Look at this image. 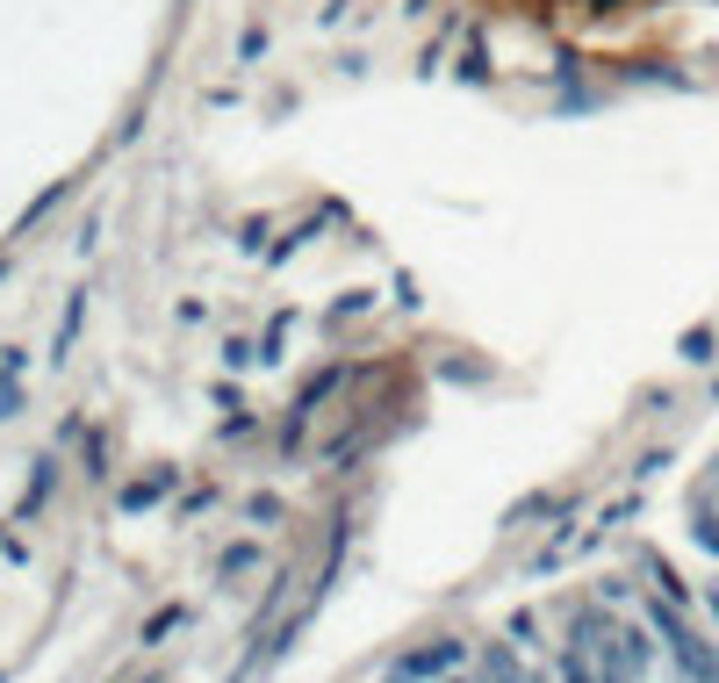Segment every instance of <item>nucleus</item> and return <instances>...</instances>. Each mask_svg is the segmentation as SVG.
Here are the masks:
<instances>
[{
  "instance_id": "13",
  "label": "nucleus",
  "mask_w": 719,
  "mask_h": 683,
  "mask_svg": "<svg viewBox=\"0 0 719 683\" xmlns=\"http://www.w3.org/2000/svg\"><path fill=\"white\" fill-rule=\"evenodd\" d=\"M712 626H719V590H712Z\"/></svg>"
},
{
  "instance_id": "2",
  "label": "nucleus",
  "mask_w": 719,
  "mask_h": 683,
  "mask_svg": "<svg viewBox=\"0 0 719 683\" xmlns=\"http://www.w3.org/2000/svg\"><path fill=\"white\" fill-rule=\"evenodd\" d=\"M453 662H461V641H425V647H410V655L396 662V676H389V683H425V676H447Z\"/></svg>"
},
{
  "instance_id": "9",
  "label": "nucleus",
  "mask_w": 719,
  "mask_h": 683,
  "mask_svg": "<svg viewBox=\"0 0 719 683\" xmlns=\"http://www.w3.org/2000/svg\"><path fill=\"white\" fill-rule=\"evenodd\" d=\"M691 533H698V546L719 561V511H712V504H698V525H691Z\"/></svg>"
},
{
  "instance_id": "15",
  "label": "nucleus",
  "mask_w": 719,
  "mask_h": 683,
  "mask_svg": "<svg viewBox=\"0 0 719 683\" xmlns=\"http://www.w3.org/2000/svg\"><path fill=\"white\" fill-rule=\"evenodd\" d=\"M590 8H611V0H590Z\"/></svg>"
},
{
  "instance_id": "12",
  "label": "nucleus",
  "mask_w": 719,
  "mask_h": 683,
  "mask_svg": "<svg viewBox=\"0 0 719 683\" xmlns=\"http://www.w3.org/2000/svg\"><path fill=\"white\" fill-rule=\"evenodd\" d=\"M223 360H231V368H252L259 345H252V339H231V345H223Z\"/></svg>"
},
{
  "instance_id": "5",
  "label": "nucleus",
  "mask_w": 719,
  "mask_h": 683,
  "mask_svg": "<svg viewBox=\"0 0 719 683\" xmlns=\"http://www.w3.org/2000/svg\"><path fill=\"white\" fill-rule=\"evenodd\" d=\"M180 626H188V604H159V612L144 619V633H137V641H144V647H159L166 633H180Z\"/></svg>"
},
{
  "instance_id": "16",
  "label": "nucleus",
  "mask_w": 719,
  "mask_h": 683,
  "mask_svg": "<svg viewBox=\"0 0 719 683\" xmlns=\"http://www.w3.org/2000/svg\"><path fill=\"white\" fill-rule=\"evenodd\" d=\"M144 683H151V676H144Z\"/></svg>"
},
{
  "instance_id": "3",
  "label": "nucleus",
  "mask_w": 719,
  "mask_h": 683,
  "mask_svg": "<svg viewBox=\"0 0 719 683\" xmlns=\"http://www.w3.org/2000/svg\"><path fill=\"white\" fill-rule=\"evenodd\" d=\"M173 482H180V475H173V468H159V475H144V482H130V490H122V496H116V504H122V511H151V504H159V496H166V490H173Z\"/></svg>"
},
{
  "instance_id": "7",
  "label": "nucleus",
  "mask_w": 719,
  "mask_h": 683,
  "mask_svg": "<svg viewBox=\"0 0 719 683\" xmlns=\"http://www.w3.org/2000/svg\"><path fill=\"white\" fill-rule=\"evenodd\" d=\"M482 683H526V676H518V655H511V647H482Z\"/></svg>"
},
{
  "instance_id": "11",
  "label": "nucleus",
  "mask_w": 719,
  "mask_h": 683,
  "mask_svg": "<svg viewBox=\"0 0 719 683\" xmlns=\"http://www.w3.org/2000/svg\"><path fill=\"white\" fill-rule=\"evenodd\" d=\"M14 403H22V374H0V418H14Z\"/></svg>"
},
{
  "instance_id": "1",
  "label": "nucleus",
  "mask_w": 719,
  "mask_h": 683,
  "mask_svg": "<svg viewBox=\"0 0 719 683\" xmlns=\"http://www.w3.org/2000/svg\"><path fill=\"white\" fill-rule=\"evenodd\" d=\"M655 633H662V647H669L683 683H719V655H712V641H698V633L683 626V604L655 597Z\"/></svg>"
},
{
  "instance_id": "8",
  "label": "nucleus",
  "mask_w": 719,
  "mask_h": 683,
  "mask_svg": "<svg viewBox=\"0 0 719 683\" xmlns=\"http://www.w3.org/2000/svg\"><path fill=\"white\" fill-rule=\"evenodd\" d=\"M252 561H259V540H238V546H223L217 575H238V569H252Z\"/></svg>"
},
{
  "instance_id": "4",
  "label": "nucleus",
  "mask_w": 719,
  "mask_h": 683,
  "mask_svg": "<svg viewBox=\"0 0 719 683\" xmlns=\"http://www.w3.org/2000/svg\"><path fill=\"white\" fill-rule=\"evenodd\" d=\"M561 683H598V655H590L583 633H576L569 647H561Z\"/></svg>"
},
{
  "instance_id": "14",
  "label": "nucleus",
  "mask_w": 719,
  "mask_h": 683,
  "mask_svg": "<svg viewBox=\"0 0 719 683\" xmlns=\"http://www.w3.org/2000/svg\"><path fill=\"white\" fill-rule=\"evenodd\" d=\"M0 281H8V260H0Z\"/></svg>"
},
{
  "instance_id": "10",
  "label": "nucleus",
  "mask_w": 719,
  "mask_h": 683,
  "mask_svg": "<svg viewBox=\"0 0 719 683\" xmlns=\"http://www.w3.org/2000/svg\"><path fill=\"white\" fill-rule=\"evenodd\" d=\"M683 360H712V331H706V324L683 331Z\"/></svg>"
},
{
  "instance_id": "6",
  "label": "nucleus",
  "mask_w": 719,
  "mask_h": 683,
  "mask_svg": "<svg viewBox=\"0 0 719 683\" xmlns=\"http://www.w3.org/2000/svg\"><path fill=\"white\" fill-rule=\"evenodd\" d=\"M43 496H51V461H37V475H29V490H22V504H14V525H29L43 511Z\"/></svg>"
}]
</instances>
